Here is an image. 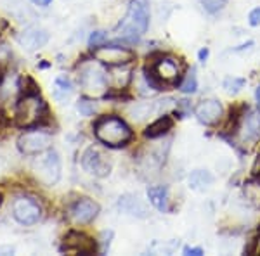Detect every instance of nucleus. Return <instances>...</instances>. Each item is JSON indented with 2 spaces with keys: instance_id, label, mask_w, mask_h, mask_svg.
<instances>
[{
  "instance_id": "1",
  "label": "nucleus",
  "mask_w": 260,
  "mask_h": 256,
  "mask_svg": "<svg viewBox=\"0 0 260 256\" xmlns=\"http://www.w3.org/2000/svg\"><path fill=\"white\" fill-rule=\"evenodd\" d=\"M78 85L87 97H108V90H110L108 68L98 59L83 61L78 66Z\"/></svg>"
},
{
  "instance_id": "2",
  "label": "nucleus",
  "mask_w": 260,
  "mask_h": 256,
  "mask_svg": "<svg viewBox=\"0 0 260 256\" xmlns=\"http://www.w3.org/2000/svg\"><path fill=\"white\" fill-rule=\"evenodd\" d=\"M149 28V2L130 0L125 18L120 21L115 33L127 42H137Z\"/></svg>"
},
{
  "instance_id": "3",
  "label": "nucleus",
  "mask_w": 260,
  "mask_h": 256,
  "mask_svg": "<svg viewBox=\"0 0 260 256\" xmlns=\"http://www.w3.org/2000/svg\"><path fill=\"white\" fill-rule=\"evenodd\" d=\"M47 104L40 97V92H24L16 102V125L24 130L37 128L47 118Z\"/></svg>"
},
{
  "instance_id": "4",
  "label": "nucleus",
  "mask_w": 260,
  "mask_h": 256,
  "mask_svg": "<svg viewBox=\"0 0 260 256\" xmlns=\"http://www.w3.org/2000/svg\"><path fill=\"white\" fill-rule=\"evenodd\" d=\"M180 73H182V68L175 57L161 56L160 59L153 62V66L144 69V80L149 89L167 90L169 87L177 85Z\"/></svg>"
},
{
  "instance_id": "5",
  "label": "nucleus",
  "mask_w": 260,
  "mask_h": 256,
  "mask_svg": "<svg viewBox=\"0 0 260 256\" xmlns=\"http://www.w3.org/2000/svg\"><path fill=\"white\" fill-rule=\"evenodd\" d=\"M94 133L99 142L108 148H123L134 137V132L118 116H103L95 121Z\"/></svg>"
},
{
  "instance_id": "6",
  "label": "nucleus",
  "mask_w": 260,
  "mask_h": 256,
  "mask_svg": "<svg viewBox=\"0 0 260 256\" xmlns=\"http://www.w3.org/2000/svg\"><path fill=\"white\" fill-rule=\"evenodd\" d=\"M40 158H37L33 161V171H35L37 178L40 180L44 186H56L61 178V158L59 153L54 149H47L45 153L39 154Z\"/></svg>"
},
{
  "instance_id": "7",
  "label": "nucleus",
  "mask_w": 260,
  "mask_h": 256,
  "mask_svg": "<svg viewBox=\"0 0 260 256\" xmlns=\"http://www.w3.org/2000/svg\"><path fill=\"white\" fill-rule=\"evenodd\" d=\"M52 145L50 133L39 128H28V132L21 133L18 138V149L24 156H39Z\"/></svg>"
},
{
  "instance_id": "8",
  "label": "nucleus",
  "mask_w": 260,
  "mask_h": 256,
  "mask_svg": "<svg viewBox=\"0 0 260 256\" xmlns=\"http://www.w3.org/2000/svg\"><path fill=\"white\" fill-rule=\"evenodd\" d=\"M12 216L18 224L24 227H31L39 224L42 218V206L35 197L18 196L12 201Z\"/></svg>"
},
{
  "instance_id": "9",
  "label": "nucleus",
  "mask_w": 260,
  "mask_h": 256,
  "mask_svg": "<svg viewBox=\"0 0 260 256\" xmlns=\"http://www.w3.org/2000/svg\"><path fill=\"white\" fill-rule=\"evenodd\" d=\"M80 163H82L83 171H87V173L95 178L108 177L113 168L110 156H106L99 148H87L83 151Z\"/></svg>"
},
{
  "instance_id": "10",
  "label": "nucleus",
  "mask_w": 260,
  "mask_h": 256,
  "mask_svg": "<svg viewBox=\"0 0 260 256\" xmlns=\"http://www.w3.org/2000/svg\"><path fill=\"white\" fill-rule=\"evenodd\" d=\"M92 56L94 59L103 62L104 66H123L130 64L136 59V54L127 47H120V45H101V47L92 49Z\"/></svg>"
},
{
  "instance_id": "11",
  "label": "nucleus",
  "mask_w": 260,
  "mask_h": 256,
  "mask_svg": "<svg viewBox=\"0 0 260 256\" xmlns=\"http://www.w3.org/2000/svg\"><path fill=\"white\" fill-rule=\"evenodd\" d=\"M95 249H98V246H95L94 239H90L83 232H78V230H71L66 234L61 246V251L75 254H92L95 253Z\"/></svg>"
},
{
  "instance_id": "12",
  "label": "nucleus",
  "mask_w": 260,
  "mask_h": 256,
  "mask_svg": "<svg viewBox=\"0 0 260 256\" xmlns=\"http://www.w3.org/2000/svg\"><path fill=\"white\" fill-rule=\"evenodd\" d=\"M101 208L99 204L95 203L90 197H80L78 201H75L73 206L70 208V218L75 222V224H90L95 216L99 215Z\"/></svg>"
},
{
  "instance_id": "13",
  "label": "nucleus",
  "mask_w": 260,
  "mask_h": 256,
  "mask_svg": "<svg viewBox=\"0 0 260 256\" xmlns=\"http://www.w3.org/2000/svg\"><path fill=\"white\" fill-rule=\"evenodd\" d=\"M49 42V33L44 28L28 26L18 35V44L26 50H39Z\"/></svg>"
},
{
  "instance_id": "14",
  "label": "nucleus",
  "mask_w": 260,
  "mask_h": 256,
  "mask_svg": "<svg viewBox=\"0 0 260 256\" xmlns=\"http://www.w3.org/2000/svg\"><path fill=\"white\" fill-rule=\"evenodd\" d=\"M222 104L217 99H207L200 102L194 109V115L200 123L203 125H215L222 116Z\"/></svg>"
},
{
  "instance_id": "15",
  "label": "nucleus",
  "mask_w": 260,
  "mask_h": 256,
  "mask_svg": "<svg viewBox=\"0 0 260 256\" xmlns=\"http://www.w3.org/2000/svg\"><path fill=\"white\" fill-rule=\"evenodd\" d=\"M170 102H172L170 99H167V100H148V102H137V104H134V106L128 109V115L132 116V120L142 121V120L149 118V116H154V115H158V113L165 111L167 106H169Z\"/></svg>"
},
{
  "instance_id": "16",
  "label": "nucleus",
  "mask_w": 260,
  "mask_h": 256,
  "mask_svg": "<svg viewBox=\"0 0 260 256\" xmlns=\"http://www.w3.org/2000/svg\"><path fill=\"white\" fill-rule=\"evenodd\" d=\"M118 208L120 211L127 213L130 216L136 218H148L149 216V208L139 196L136 194H123L118 199Z\"/></svg>"
},
{
  "instance_id": "17",
  "label": "nucleus",
  "mask_w": 260,
  "mask_h": 256,
  "mask_svg": "<svg viewBox=\"0 0 260 256\" xmlns=\"http://www.w3.org/2000/svg\"><path fill=\"white\" fill-rule=\"evenodd\" d=\"M240 135L245 144H253L260 138V111H251L245 115L240 125Z\"/></svg>"
},
{
  "instance_id": "18",
  "label": "nucleus",
  "mask_w": 260,
  "mask_h": 256,
  "mask_svg": "<svg viewBox=\"0 0 260 256\" xmlns=\"http://www.w3.org/2000/svg\"><path fill=\"white\" fill-rule=\"evenodd\" d=\"M148 199L158 211L169 213L170 211V196L169 189L165 186H153L148 189Z\"/></svg>"
},
{
  "instance_id": "19",
  "label": "nucleus",
  "mask_w": 260,
  "mask_h": 256,
  "mask_svg": "<svg viewBox=\"0 0 260 256\" xmlns=\"http://www.w3.org/2000/svg\"><path fill=\"white\" fill-rule=\"evenodd\" d=\"M172 127H174V120H172V116L169 115H161L158 120H154L153 123L149 125L148 128H146L144 135L148 138H158V137H163L167 135V133L170 132Z\"/></svg>"
},
{
  "instance_id": "20",
  "label": "nucleus",
  "mask_w": 260,
  "mask_h": 256,
  "mask_svg": "<svg viewBox=\"0 0 260 256\" xmlns=\"http://www.w3.org/2000/svg\"><path fill=\"white\" fill-rule=\"evenodd\" d=\"M187 182H189V187L192 191H205L213 184V175L208 170H194L191 171Z\"/></svg>"
},
{
  "instance_id": "21",
  "label": "nucleus",
  "mask_w": 260,
  "mask_h": 256,
  "mask_svg": "<svg viewBox=\"0 0 260 256\" xmlns=\"http://www.w3.org/2000/svg\"><path fill=\"white\" fill-rule=\"evenodd\" d=\"M73 92V82L66 77V75H61L54 80V97L59 99V100H64L68 99Z\"/></svg>"
},
{
  "instance_id": "22",
  "label": "nucleus",
  "mask_w": 260,
  "mask_h": 256,
  "mask_svg": "<svg viewBox=\"0 0 260 256\" xmlns=\"http://www.w3.org/2000/svg\"><path fill=\"white\" fill-rule=\"evenodd\" d=\"M179 89H180V92H184V94H194V92L198 90V78H196L194 69H191L189 73L184 77V80L179 85Z\"/></svg>"
},
{
  "instance_id": "23",
  "label": "nucleus",
  "mask_w": 260,
  "mask_h": 256,
  "mask_svg": "<svg viewBox=\"0 0 260 256\" xmlns=\"http://www.w3.org/2000/svg\"><path fill=\"white\" fill-rule=\"evenodd\" d=\"M246 80L245 78H238V77H228L224 80V83H222V87H224V90L228 92V94H238L243 87H245Z\"/></svg>"
},
{
  "instance_id": "24",
  "label": "nucleus",
  "mask_w": 260,
  "mask_h": 256,
  "mask_svg": "<svg viewBox=\"0 0 260 256\" xmlns=\"http://www.w3.org/2000/svg\"><path fill=\"white\" fill-rule=\"evenodd\" d=\"M77 109L82 116H92L95 113V109H98V106H95V102L90 99H78Z\"/></svg>"
},
{
  "instance_id": "25",
  "label": "nucleus",
  "mask_w": 260,
  "mask_h": 256,
  "mask_svg": "<svg viewBox=\"0 0 260 256\" xmlns=\"http://www.w3.org/2000/svg\"><path fill=\"white\" fill-rule=\"evenodd\" d=\"M108 40V31L104 30H95L90 33L89 36V47L90 49H95V47H101V45H104Z\"/></svg>"
},
{
  "instance_id": "26",
  "label": "nucleus",
  "mask_w": 260,
  "mask_h": 256,
  "mask_svg": "<svg viewBox=\"0 0 260 256\" xmlns=\"http://www.w3.org/2000/svg\"><path fill=\"white\" fill-rule=\"evenodd\" d=\"M201 6L205 7V11L210 12V14H215V12L222 11L228 4V0H200Z\"/></svg>"
},
{
  "instance_id": "27",
  "label": "nucleus",
  "mask_w": 260,
  "mask_h": 256,
  "mask_svg": "<svg viewBox=\"0 0 260 256\" xmlns=\"http://www.w3.org/2000/svg\"><path fill=\"white\" fill-rule=\"evenodd\" d=\"M111 239H113V230H104L101 234V253H108L110 251Z\"/></svg>"
},
{
  "instance_id": "28",
  "label": "nucleus",
  "mask_w": 260,
  "mask_h": 256,
  "mask_svg": "<svg viewBox=\"0 0 260 256\" xmlns=\"http://www.w3.org/2000/svg\"><path fill=\"white\" fill-rule=\"evenodd\" d=\"M248 23L250 26H260V7L253 9L248 16Z\"/></svg>"
},
{
  "instance_id": "29",
  "label": "nucleus",
  "mask_w": 260,
  "mask_h": 256,
  "mask_svg": "<svg viewBox=\"0 0 260 256\" xmlns=\"http://www.w3.org/2000/svg\"><path fill=\"white\" fill-rule=\"evenodd\" d=\"M184 254H187V256H201V254H203V249H201V247L186 246V247H184Z\"/></svg>"
},
{
  "instance_id": "30",
  "label": "nucleus",
  "mask_w": 260,
  "mask_h": 256,
  "mask_svg": "<svg viewBox=\"0 0 260 256\" xmlns=\"http://www.w3.org/2000/svg\"><path fill=\"white\" fill-rule=\"evenodd\" d=\"M251 171H253V177L260 182V154L257 156V159H255L253 163V168H251Z\"/></svg>"
},
{
  "instance_id": "31",
  "label": "nucleus",
  "mask_w": 260,
  "mask_h": 256,
  "mask_svg": "<svg viewBox=\"0 0 260 256\" xmlns=\"http://www.w3.org/2000/svg\"><path fill=\"white\" fill-rule=\"evenodd\" d=\"M14 253V247L12 246H2L0 247V254H12Z\"/></svg>"
},
{
  "instance_id": "32",
  "label": "nucleus",
  "mask_w": 260,
  "mask_h": 256,
  "mask_svg": "<svg viewBox=\"0 0 260 256\" xmlns=\"http://www.w3.org/2000/svg\"><path fill=\"white\" fill-rule=\"evenodd\" d=\"M198 57H200V61H201V62L207 61V57H208V49H201L200 52H198Z\"/></svg>"
},
{
  "instance_id": "33",
  "label": "nucleus",
  "mask_w": 260,
  "mask_h": 256,
  "mask_svg": "<svg viewBox=\"0 0 260 256\" xmlns=\"http://www.w3.org/2000/svg\"><path fill=\"white\" fill-rule=\"evenodd\" d=\"M33 4H35V6H40V7H47L50 2H52V0H31Z\"/></svg>"
},
{
  "instance_id": "34",
  "label": "nucleus",
  "mask_w": 260,
  "mask_h": 256,
  "mask_svg": "<svg viewBox=\"0 0 260 256\" xmlns=\"http://www.w3.org/2000/svg\"><path fill=\"white\" fill-rule=\"evenodd\" d=\"M255 100H257V106H258V111H260V85H258L257 92H255Z\"/></svg>"
},
{
  "instance_id": "35",
  "label": "nucleus",
  "mask_w": 260,
  "mask_h": 256,
  "mask_svg": "<svg viewBox=\"0 0 260 256\" xmlns=\"http://www.w3.org/2000/svg\"><path fill=\"white\" fill-rule=\"evenodd\" d=\"M2 82H4V69L0 68V85H2Z\"/></svg>"
},
{
  "instance_id": "36",
  "label": "nucleus",
  "mask_w": 260,
  "mask_h": 256,
  "mask_svg": "<svg viewBox=\"0 0 260 256\" xmlns=\"http://www.w3.org/2000/svg\"><path fill=\"white\" fill-rule=\"evenodd\" d=\"M0 206H2V194H0Z\"/></svg>"
}]
</instances>
